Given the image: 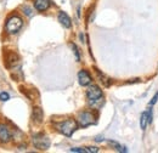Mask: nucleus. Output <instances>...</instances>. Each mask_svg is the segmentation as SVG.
I'll return each instance as SVG.
<instances>
[{
	"mask_svg": "<svg viewBox=\"0 0 158 153\" xmlns=\"http://www.w3.org/2000/svg\"><path fill=\"white\" fill-rule=\"evenodd\" d=\"M59 22L64 28H71V26H72L71 19L68 17V15L66 12H60L59 14Z\"/></svg>",
	"mask_w": 158,
	"mask_h": 153,
	"instance_id": "nucleus-9",
	"label": "nucleus"
},
{
	"mask_svg": "<svg viewBox=\"0 0 158 153\" xmlns=\"http://www.w3.org/2000/svg\"><path fill=\"white\" fill-rule=\"evenodd\" d=\"M50 0H34V7L38 11H46L50 7Z\"/></svg>",
	"mask_w": 158,
	"mask_h": 153,
	"instance_id": "nucleus-8",
	"label": "nucleus"
},
{
	"mask_svg": "<svg viewBox=\"0 0 158 153\" xmlns=\"http://www.w3.org/2000/svg\"><path fill=\"white\" fill-rule=\"evenodd\" d=\"M71 152L84 153V152H86V148H79V147H76V148H71Z\"/></svg>",
	"mask_w": 158,
	"mask_h": 153,
	"instance_id": "nucleus-14",
	"label": "nucleus"
},
{
	"mask_svg": "<svg viewBox=\"0 0 158 153\" xmlns=\"http://www.w3.org/2000/svg\"><path fill=\"white\" fill-rule=\"evenodd\" d=\"M43 110L39 108V107H34L33 108V113H32V118H33V120H34V123H37V124H40L41 122H43Z\"/></svg>",
	"mask_w": 158,
	"mask_h": 153,
	"instance_id": "nucleus-10",
	"label": "nucleus"
},
{
	"mask_svg": "<svg viewBox=\"0 0 158 153\" xmlns=\"http://www.w3.org/2000/svg\"><path fill=\"white\" fill-rule=\"evenodd\" d=\"M22 26H23L22 19H21L19 16H12V17H10V19H7L5 27H6L7 33L15 34V33H17L21 28H22Z\"/></svg>",
	"mask_w": 158,
	"mask_h": 153,
	"instance_id": "nucleus-4",
	"label": "nucleus"
},
{
	"mask_svg": "<svg viewBox=\"0 0 158 153\" xmlns=\"http://www.w3.org/2000/svg\"><path fill=\"white\" fill-rule=\"evenodd\" d=\"M77 122H78L79 126L86 128L89 125L95 124V117H94L93 113H90V112H81V113H79Z\"/></svg>",
	"mask_w": 158,
	"mask_h": 153,
	"instance_id": "nucleus-5",
	"label": "nucleus"
},
{
	"mask_svg": "<svg viewBox=\"0 0 158 153\" xmlns=\"http://www.w3.org/2000/svg\"><path fill=\"white\" fill-rule=\"evenodd\" d=\"M9 98H10V96H9L7 93H1V94H0V100H1V101L5 102V101H7Z\"/></svg>",
	"mask_w": 158,
	"mask_h": 153,
	"instance_id": "nucleus-13",
	"label": "nucleus"
},
{
	"mask_svg": "<svg viewBox=\"0 0 158 153\" xmlns=\"http://www.w3.org/2000/svg\"><path fill=\"white\" fill-rule=\"evenodd\" d=\"M157 100H158V93H156V94H155V96H153V98L150 101V103H148V105H150V106H153V105L157 102Z\"/></svg>",
	"mask_w": 158,
	"mask_h": 153,
	"instance_id": "nucleus-15",
	"label": "nucleus"
},
{
	"mask_svg": "<svg viewBox=\"0 0 158 153\" xmlns=\"http://www.w3.org/2000/svg\"><path fill=\"white\" fill-rule=\"evenodd\" d=\"M147 124H148V111H146V112H143V113L141 114V119H140V128H141L142 130H145V129H146V126H147Z\"/></svg>",
	"mask_w": 158,
	"mask_h": 153,
	"instance_id": "nucleus-11",
	"label": "nucleus"
},
{
	"mask_svg": "<svg viewBox=\"0 0 158 153\" xmlns=\"http://www.w3.org/2000/svg\"><path fill=\"white\" fill-rule=\"evenodd\" d=\"M32 141H33L34 147L38 148V150H41V151L48 150V148L50 147V140H49V137H48L46 135H44V134L33 135Z\"/></svg>",
	"mask_w": 158,
	"mask_h": 153,
	"instance_id": "nucleus-3",
	"label": "nucleus"
},
{
	"mask_svg": "<svg viewBox=\"0 0 158 153\" xmlns=\"http://www.w3.org/2000/svg\"><path fill=\"white\" fill-rule=\"evenodd\" d=\"M55 126H56V129L62 135L69 137V136H72L73 133L78 129L79 125L77 120H74V119H67V120H63L61 123H57Z\"/></svg>",
	"mask_w": 158,
	"mask_h": 153,
	"instance_id": "nucleus-1",
	"label": "nucleus"
},
{
	"mask_svg": "<svg viewBox=\"0 0 158 153\" xmlns=\"http://www.w3.org/2000/svg\"><path fill=\"white\" fill-rule=\"evenodd\" d=\"M86 152H99V148L98 147H86Z\"/></svg>",
	"mask_w": 158,
	"mask_h": 153,
	"instance_id": "nucleus-17",
	"label": "nucleus"
},
{
	"mask_svg": "<svg viewBox=\"0 0 158 153\" xmlns=\"http://www.w3.org/2000/svg\"><path fill=\"white\" fill-rule=\"evenodd\" d=\"M78 80H79V84L81 86H86V85H89L91 83L93 79H91V76L88 73V71L81 69L78 73Z\"/></svg>",
	"mask_w": 158,
	"mask_h": 153,
	"instance_id": "nucleus-6",
	"label": "nucleus"
},
{
	"mask_svg": "<svg viewBox=\"0 0 158 153\" xmlns=\"http://www.w3.org/2000/svg\"><path fill=\"white\" fill-rule=\"evenodd\" d=\"M72 48H73V50H74V54H76V60L79 61V52H78V49H77V46L74 45V44H72Z\"/></svg>",
	"mask_w": 158,
	"mask_h": 153,
	"instance_id": "nucleus-16",
	"label": "nucleus"
},
{
	"mask_svg": "<svg viewBox=\"0 0 158 153\" xmlns=\"http://www.w3.org/2000/svg\"><path fill=\"white\" fill-rule=\"evenodd\" d=\"M23 10H24V11H26V12H24V14H26V15H27V16H31V15H32V11H31V9H28V7H27V6H24V7H23Z\"/></svg>",
	"mask_w": 158,
	"mask_h": 153,
	"instance_id": "nucleus-18",
	"label": "nucleus"
},
{
	"mask_svg": "<svg viewBox=\"0 0 158 153\" xmlns=\"http://www.w3.org/2000/svg\"><path fill=\"white\" fill-rule=\"evenodd\" d=\"M86 98L89 100V103L91 106L96 105L102 100V90L100 89L98 85H91L86 90Z\"/></svg>",
	"mask_w": 158,
	"mask_h": 153,
	"instance_id": "nucleus-2",
	"label": "nucleus"
},
{
	"mask_svg": "<svg viewBox=\"0 0 158 153\" xmlns=\"http://www.w3.org/2000/svg\"><path fill=\"white\" fill-rule=\"evenodd\" d=\"M108 143H110L111 146H113V147H114L117 151H119V152H125V150H124L119 143H117L116 141H108Z\"/></svg>",
	"mask_w": 158,
	"mask_h": 153,
	"instance_id": "nucleus-12",
	"label": "nucleus"
},
{
	"mask_svg": "<svg viewBox=\"0 0 158 153\" xmlns=\"http://www.w3.org/2000/svg\"><path fill=\"white\" fill-rule=\"evenodd\" d=\"M10 140H11V134H10L7 126L4 124H0V142L6 143Z\"/></svg>",
	"mask_w": 158,
	"mask_h": 153,
	"instance_id": "nucleus-7",
	"label": "nucleus"
}]
</instances>
